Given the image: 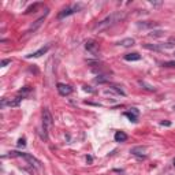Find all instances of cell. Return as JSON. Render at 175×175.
I'll list each match as a JSON object with an SVG mask.
<instances>
[{
	"mask_svg": "<svg viewBox=\"0 0 175 175\" xmlns=\"http://www.w3.org/2000/svg\"><path fill=\"white\" fill-rule=\"evenodd\" d=\"M37 6H39V3H36V4H34V6H30V7H29L28 10L25 11V13H26V14H29V13H32V11H33V13H34V11H36V8H37Z\"/></svg>",
	"mask_w": 175,
	"mask_h": 175,
	"instance_id": "44dd1931",
	"label": "cell"
},
{
	"mask_svg": "<svg viewBox=\"0 0 175 175\" xmlns=\"http://www.w3.org/2000/svg\"><path fill=\"white\" fill-rule=\"evenodd\" d=\"M52 125H54V118H52V114L49 112L48 108H44L43 110V126L44 129H49V127H52Z\"/></svg>",
	"mask_w": 175,
	"mask_h": 175,
	"instance_id": "277c9868",
	"label": "cell"
},
{
	"mask_svg": "<svg viewBox=\"0 0 175 175\" xmlns=\"http://www.w3.org/2000/svg\"><path fill=\"white\" fill-rule=\"evenodd\" d=\"M173 164H174V167H175V159H174V162H173Z\"/></svg>",
	"mask_w": 175,
	"mask_h": 175,
	"instance_id": "4316f807",
	"label": "cell"
},
{
	"mask_svg": "<svg viewBox=\"0 0 175 175\" xmlns=\"http://www.w3.org/2000/svg\"><path fill=\"white\" fill-rule=\"evenodd\" d=\"M48 49H49V45H45V47H43V48H40L39 51L33 52V54L26 55V58H28V59H30V58H40V56H43V55H45L47 52H48Z\"/></svg>",
	"mask_w": 175,
	"mask_h": 175,
	"instance_id": "30bf717a",
	"label": "cell"
},
{
	"mask_svg": "<svg viewBox=\"0 0 175 175\" xmlns=\"http://www.w3.org/2000/svg\"><path fill=\"white\" fill-rule=\"evenodd\" d=\"M25 145H26V140H25V138H19V140H18V147H19V148H23Z\"/></svg>",
	"mask_w": 175,
	"mask_h": 175,
	"instance_id": "603a6c76",
	"label": "cell"
},
{
	"mask_svg": "<svg viewBox=\"0 0 175 175\" xmlns=\"http://www.w3.org/2000/svg\"><path fill=\"white\" fill-rule=\"evenodd\" d=\"M114 138H115L116 142H125L127 140V134L125 133V131H116Z\"/></svg>",
	"mask_w": 175,
	"mask_h": 175,
	"instance_id": "4fadbf2b",
	"label": "cell"
},
{
	"mask_svg": "<svg viewBox=\"0 0 175 175\" xmlns=\"http://www.w3.org/2000/svg\"><path fill=\"white\" fill-rule=\"evenodd\" d=\"M130 153H133L134 156H138V157H147V155H145V148H142V147L133 148V149L130 151Z\"/></svg>",
	"mask_w": 175,
	"mask_h": 175,
	"instance_id": "8fae6325",
	"label": "cell"
},
{
	"mask_svg": "<svg viewBox=\"0 0 175 175\" xmlns=\"http://www.w3.org/2000/svg\"><path fill=\"white\" fill-rule=\"evenodd\" d=\"M10 156H13V157H23L25 160H28L29 163H30L33 167H36V168H41V162H40L39 159H36V157L33 156V155H30V153H22V152H10Z\"/></svg>",
	"mask_w": 175,
	"mask_h": 175,
	"instance_id": "7a4b0ae2",
	"label": "cell"
},
{
	"mask_svg": "<svg viewBox=\"0 0 175 175\" xmlns=\"http://www.w3.org/2000/svg\"><path fill=\"white\" fill-rule=\"evenodd\" d=\"M48 13H49V10H45V13H44V15H41V17H40V18L37 19V21L34 22V23H33V25H32V26H30V28H29V30L26 32V34L32 33V32H36L37 29H39L40 26H41V23L44 22V19H45V17L48 15Z\"/></svg>",
	"mask_w": 175,
	"mask_h": 175,
	"instance_id": "52a82bcc",
	"label": "cell"
},
{
	"mask_svg": "<svg viewBox=\"0 0 175 175\" xmlns=\"http://www.w3.org/2000/svg\"><path fill=\"white\" fill-rule=\"evenodd\" d=\"M160 125H162V126H171V122H167V121H163V122H162V123H160Z\"/></svg>",
	"mask_w": 175,
	"mask_h": 175,
	"instance_id": "484cf974",
	"label": "cell"
},
{
	"mask_svg": "<svg viewBox=\"0 0 175 175\" xmlns=\"http://www.w3.org/2000/svg\"><path fill=\"white\" fill-rule=\"evenodd\" d=\"M108 81H110V77H107V75H97V77L95 78L96 84H107Z\"/></svg>",
	"mask_w": 175,
	"mask_h": 175,
	"instance_id": "e0dca14e",
	"label": "cell"
},
{
	"mask_svg": "<svg viewBox=\"0 0 175 175\" xmlns=\"http://www.w3.org/2000/svg\"><path fill=\"white\" fill-rule=\"evenodd\" d=\"M140 29H153L159 26V22H149V21H141L137 23Z\"/></svg>",
	"mask_w": 175,
	"mask_h": 175,
	"instance_id": "9c48e42d",
	"label": "cell"
},
{
	"mask_svg": "<svg viewBox=\"0 0 175 175\" xmlns=\"http://www.w3.org/2000/svg\"><path fill=\"white\" fill-rule=\"evenodd\" d=\"M81 8H82V6L81 4H74V6H70V7L63 8V10L58 14V19H63V18H66V17H69V15H73V14L78 13Z\"/></svg>",
	"mask_w": 175,
	"mask_h": 175,
	"instance_id": "3957f363",
	"label": "cell"
},
{
	"mask_svg": "<svg viewBox=\"0 0 175 175\" xmlns=\"http://www.w3.org/2000/svg\"><path fill=\"white\" fill-rule=\"evenodd\" d=\"M8 63H11V59H4V60H2V67H6L8 65Z\"/></svg>",
	"mask_w": 175,
	"mask_h": 175,
	"instance_id": "cb8c5ba5",
	"label": "cell"
},
{
	"mask_svg": "<svg viewBox=\"0 0 175 175\" xmlns=\"http://www.w3.org/2000/svg\"><path fill=\"white\" fill-rule=\"evenodd\" d=\"M137 115H138V111L136 108H131V112H125V116H127L131 122H137Z\"/></svg>",
	"mask_w": 175,
	"mask_h": 175,
	"instance_id": "9a60e30c",
	"label": "cell"
},
{
	"mask_svg": "<svg viewBox=\"0 0 175 175\" xmlns=\"http://www.w3.org/2000/svg\"><path fill=\"white\" fill-rule=\"evenodd\" d=\"M174 55H175V54H174Z\"/></svg>",
	"mask_w": 175,
	"mask_h": 175,
	"instance_id": "83f0119b",
	"label": "cell"
},
{
	"mask_svg": "<svg viewBox=\"0 0 175 175\" xmlns=\"http://www.w3.org/2000/svg\"><path fill=\"white\" fill-rule=\"evenodd\" d=\"M84 90H85V92H89V93H93V92H95V90H93L90 86H84Z\"/></svg>",
	"mask_w": 175,
	"mask_h": 175,
	"instance_id": "d4e9b609",
	"label": "cell"
},
{
	"mask_svg": "<svg viewBox=\"0 0 175 175\" xmlns=\"http://www.w3.org/2000/svg\"><path fill=\"white\" fill-rule=\"evenodd\" d=\"M140 85H141L144 89H147V90H149V92H155V86L152 85H149V84H147L145 81H140Z\"/></svg>",
	"mask_w": 175,
	"mask_h": 175,
	"instance_id": "d6986e66",
	"label": "cell"
},
{
	"mask_svg": "<svg viewBox=\"0 0 175 175\" xmlns=\"http://www.w3.org/2000/svg\"><path fill=\"white\" fill-rule=\"evenodd\" d=\"M163 67H175V60H171V62L163 63Z\"/></svg>",
	"mask_w": 175,
	"mask_h": 175,
	"instance_id": "7402d4cb",
	"label": "cell"
},
{
	"mask_svg": "<svg viewBox=\"0 0 175 175\" xmlns=\"http://www.w3.org/2000/svg\"><path fill=\"white\" fill-rule=\"evenodd\" d=\"M56 89H58V92H59L60 96H69L73 93V88L70 85H66V84H58Z\"/></svg>",
	"mask_w": 175,
	"mask_h": 175,
	"instance_id": "ba28073f",
	"label": "cell"
},
{
	"mask_svg": "<svg viewBox=\"0 0 175 175\" xmlns=\"http://www.w3.org/2000/svg\"><path fill=\"white\" fill-rule=\"evenodd\" d=\"M21 101H22L21 96H18V97H13V99H3L2 103H0V106H2L3 108H4V107H11V108H14V107H19Z\"/></svg>",
	"mask_w": 175,
	"mask_h": 175,
	"instance_id": "5b68a950",
	"label": "cell"
},
{
	"mask_svg": "<svg viewBox=\"0 0 175 175\" xmlns=\"http://www.w3.org/2000/svg\"><path fill=\"white\" fill-rule=\"evenodd\" d=\"M30 92H32V88H30V86H23L22 89L19 90V96H22V97H25V96H28Z\"/></svg>",
	"mask_w": 175,
	"mask_h": 175,
	"instance_id": "ac0fdd59",
	"label": "cell"
},
{
	"mask_svg": "<svg viewBox=\"0 0 175 175\" xmlns=\"http://www.w3.org/2000/svg\"><path fill=\"white\" fill-rule=\"evenodd\" d=\"M85 49L89 54H92L93 56H97L99 55V44L96 43V41H93V40H89V41H86L85 43Z\"/></svg>",
	"mask_w": 175,
	"mask_h": 175,
	"instance_id": "8992f818",
	"label": "cell"
},
{
	"mask_svg": "<svg viewBox=\"0 0 175 175\" xmlns=\"http://www.w3.org/2000/svg\"><path fill=\"white\" fill-rule=\"evenodd\" d=\"M125 17H126V14H125L123 11H116V13H112V14H111V15L107 17V18H104L103 21H100V22H99L97 25L95 26V30H99V32H101V30H106V29L111 28V26L116 25V23H118V22L123 21V19H125Z\"/></svg>",
	"mask_w": 175,
	"mask_h": 175,
	"instance_id": "6da1fadb",
	"label": "cell"
},
{
	"mask_svg": "<svg viewBox=\"0 0 175 175\" xmlns=\"http://www.w3.org/2000/svg\"><path fill=\"white\" fill-rule=\"evenodd\" d=\"M163 33H164V32H162V30H155V32H152V33L149 34V36L151 37H162Z\"/></svg>",
	"mask_w": 175,
	"mask_h": 175,
	"instance_id": "ffe728a7",
	"label": "cell"
},
{
	"mask_svg": "<svg viewBox=\"0 0 175 175\" xmlns=\"http://www.w3.org/2000/svg\"><path fill=\"white\" fill-rule=\"evenodd\" d=\"M144 48L149 49V51H163V48H164V47L157 45V44H145Z\"/></svg>",
	"mask_w": 175,
	"mask_h": 175,
	"instance_id": "2e32d148",
	"label": "cell"
},
{
	"mask_svg": "<svg viewBox=\"0 0 175 175\" xmlns=\"http://www.w3.org/2000/svg\"><path fill=\"white\" fill-rule=\"evenodd\" d=\"M140 59H141V55L137 54V52L125 55V60H127V62H136V60H140Z\"/></svg>",
	"mask_w": 175,
	"mask_h": 175,
	"instance_id": "7c38bea8",
	"label": "cell"
},
{
	"mask_svg": "<svg viewBox=\"0 0 175 175\" xmlns=\"http://www.w3.org/2000/svg\"><path fill=\"white\" fill-rule=\"evenodd\" d=\"M134 39H131V37H127V39H123V40H121V41H118L116 44L118 45H121V47H131V45H134Z\"/></svg>",
	"mask_w": 175,
	"mask_h": 175,
	"instance_id": "5bb4252c",
	"label": "cell"
}]
</instances>
